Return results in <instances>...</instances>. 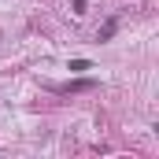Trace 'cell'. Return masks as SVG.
Listing matches in <instances>:
<instances>
[{"mask_svg":"<svg viewBox=\"0 0 159 159\" xmlns=\"http://www.w3.org/2000/svg\"><path fill=\"white\" fill-rule=\"evenodd\" d=\"M93 81H74V85H67V93H81V89H89Z\"/></svg>","mask_w":159,"mask_h":159,"instance_id":"obj_2","label":"cell"},{"mask_svg":"<svg viewBox=\"0 0 159 159\" xmlns=\"http://www.w3.org/2000/svg\"><path fill=\"white\" fill-rule=\"evenodd\" d=\"M115 26H119V19H107V22H104V30H100V41L111 37V34H115Z\"/></svg>","mask_w":159,"mask_h":159,"instance_id":"obj_1","label":"cell"}]
</instances>
